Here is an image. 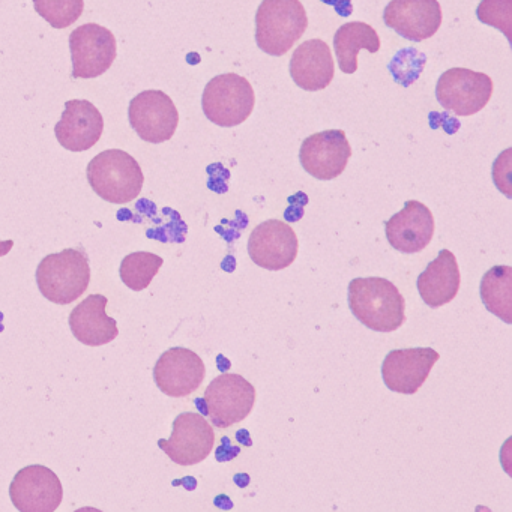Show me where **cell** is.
Returning a JSON list of instances; mask_svg holds the SVG:
<instances>
[{"mask_svg":"<svg viewBox=\"0 0 512 512\" xmlns=\"http://www.w3.org/2000/svg\"><path fill=\"white\" fill-rule=\"evenodd\" d=\"M353 316L371 331L394 332L406 320V304L395 284L385 278H355L349 284Z\"/></svg>","mask_w":512,"mask_h":512,"instance_id":"obj_1","label":"cell"},{"mask_svg":"<svg viewBox=\"0 0 512 512\" xmlns=\"http://www.w3.org/2000/svg\"><path fill=\"white\" fill-rule=\"evenodd\" d=\"M307 28V11L299 0H263L256 14V43L266 55L280 58Z\"/></svg>","mask_w":512,"mask_h":512,"instance_id":"obj_2","label":"cell"},{"mask_svg":"<svg viewBox=\"0 0 512 512\" xmlns=\"http://www.w3.org/2000/svg\"><path fill=\"white\" fill-rule=\"evenodd\" d=\"M37 284L44 298L68 305L85 295L91 283V266L85 251L67 248L50 254L37 268Z\"/></svg>","mask_w":512,"mask_h":512,"instance_id":"obj_3","label":"cell"},{"mask_svg":"<svg viewBox=\"0 0 512 512\" xmlns=\"http://www.w3.org/2000/svg\"><path fill=\"white\" fill-rule=\"evenodd\" d=\"M92 190L109 203L124 205L133 202L142 193V167L136 158L121 149L101 152L86 169Z\"/></svg>","mask_w":512,"mask_h":512,"instance_id":"obj_4","label":"cell"},{"mask_svg":"<svg viewBox=\"0 0 512 512\" xmlns=\"http://www.w3.org/2000/svg\"><path fill=\"white\" fill-rule=\"evenodd\" d=\"M254 104L253 86L238 74L214 77L203 92V112L218 127L232 128L244 124L253 113Z\"/></svg>","mask_w":512,"mask_h":512,"instance_id":"obj_5","label":"cell"},{"mask_svg":"<svg viewBox=\"0 0 512 512\" xmlns=\"http://www.w3.org/2000/svg\"><path fill=\"white\" fill-rule=\"evenodd\" d=\"M493 89V80L487 74L452 68L437 80L436 98L448 112L457 116H472L487 106Z\"/></svg>","mask_w":512,"mask_h":512,"instance_id":"obj_6","label":"cell"},{"mask_svg":"<svg viewBox=\"0 0 512 512\" xmlns=\"http://www.w3.org/2000/svg\"><path fill=\"white\" fill-rule=\"evenodd\" d=\"M74 79H97L110 70L118 49L109 29L97 23L80 26L70 35Z\"/></svg>","mask_w":512,"mask_h":512,"instance_id":"obj_7","label":"cell"},{"mask_svg":"<svg viewBox=\"0 0 512 512\" xmlns=\"http://www.w3.org/2000/svg\"><path fill=\"white\" fill-rule=\"evenodd\" d=\"M203 398L212 424L229 428L250 415L256 403V389L239 374H221L209 383Z\"/></svg>","mask_w":512,"mask_h":512,"instance_id":"obj_8","label":"cell"},{"mask_svg":"<svg viewBox=\"0 0 512 512\" xmlns=\"http://www.w3.org/2000/svg\"><path fill=\"white\" fill-rule=\"evenodd\" d=\"M215 445V431L200 413L176 416L170 439L158 440V446L179 466H194L209 457Z\"/></svg>","mask_w":512,"mask_h":512,"instance_id":"obj_9","label":"cell"},{"mask_svg":"<svg viewBox=\"0 0 512 512\" xmlns=\"http://www.w3.org/2000/svg\"><path fill=\"white\" fill-rule=\"evenodd\" d=\"M128 118L140 139L154 145L169 142L179 125L178 109L163 91H146L133 98Z\"/></svg>","mask_w":512,"mask_h":512,"instance_id":"obj_10","label":"cell"},{"mask_svg":"<svg viewBox=\"0 0 512 512\" xmlns=\"http://www.w3.org/2000/svg\"><path fill=\"white\" fill-rule=\"evenodd\" d=\"M10 497L20 512H55L64 499V488L53 470L32 464L14 476Z\"/></svg>","mask_w":512,"mask_h":512,"instance_id":"obj_11","label":"cell"},{"mask_svg":"<svg viewBox=\"0 0 512 512\" xmlns=\"http://www.w3.org/2000/svg\"><path fill=\"white\" fill-rule=\"evenodd\" d=\"M352 157V148L343 130H328L304 140L299 160L308 175L332 181L343 175Z\"/></svg>","mask_w":512,"mask_h":512,"instance_id":"obj_12","label":"cell"},{"mask_svg":"<svg viewBox=\"0 0 512 512\" xmlns=\"http://www.w3.org/2000/svg\"><path fill=\"white\" fill-rule=\"evenodd\" d=\"M298 251V236L284 221H265L248 238V254L251 260L268 271L289 268L298 257Z\"/></svg>","mask_w":512,"mask_h":512,"instance_id":"obj_13","label":"cell"},{"mask_svg":"<svg viewBox=\"0 0 512 512\" xmlns=\"http://www.w3.org/2000/svg\"><path fill=\"white\" fill-rule=\"evenodd\" d=\"M206 368L202 358L193 350L173 347L158 359L154 380L161 392L173 398L188 397L205 380Z\"/></svg>","mask_w":512,"mask_h":512,"instance_id":"obj_14","label":"cell"},{"mask_svg":"<svg viewBox=\"0 0 512 512\" xmlns=\"http://www.w3.org/2000/svg\"><path fill=\"white\" fill-rule=\"evenodd\" d=\"M439 358V353L431 347L392 350L382 364L383 382L392 392L416 394Z\"/></svg>","mask_w":512,"mask_h":512,"instance_id":"obj_15","label":"cell"},{"mask_svg":"<svg viewBox=\"0 0 512 512\" xmlns=\"http://www.w3.org/2000/svg\"><path fill=\"white\" fill-rule=\"evenodd\" d=\"M442 20V8L437 0H392L383 13L388 28L415 43L433 38Z\"/></svg>","mask_w":512,"mask_h":512,"instance_id":"obj_16","label":"cell"},{"mask_svg":"<svg viewBox=\"0 0 512 512\" xmlns=\"http://www.w3.org/2000/svg\"><path fill=\"white\" fill-rule=\"evenodd\" d=\"M103 131V115L86 100L67 101L61 121L55 127L59 145L71 152H85L94 148L100 142Z\"/></svg>","mask_w":512,"mask_h":512,"instance_id":"obj_17","label":"cell"},{"mask_svg":"<svg viewBox=\"0 0 512 512\" xmlns=\"http://www.w3.org/2000/svg\"><path fill=\"white\" fill-rule=\"evenodd\" d=\"M386 238L400 253H421L434 236L433 212L418 200H409L398 214L386 221Z\"/></svg>","mask_w":512,"mask_h":512,"instance_id":"obj_18","label":"cell"},{"mask_svg":"<svg viewBox=\"0 0 512 512\" xmlns=\"http://www.w3.org/2000/svg\"><path fill=\"white\" fill-rule=\"evenodd\" d=\"M290 76L298 88L308 92L323 91L335 76L331 49L322 40L302 43L290 59Z\"/></svg>","mask_w":512,"mask_h":512,"instance_id":"obj_19","label":"cell"},{"mask_svg":"<svg viewBox=\"0 0 512 512\" xmlns=\"http://www.w3.org/2000/svg\"><path fill=\"white\" fill-rule=\"evenodd\" d=\"M107 304L106 296L91 295L71 311L70 328L76 340L86 346L98 347L118 337V322L107 316Z\"/></svg>","mask_w":512,"mask_h":512,"instance_id":"obj_20","label":"cell"},{"mask_svg":"<svg viewBox=\"0 0 512 512\" xmlns=\"http://www.w3.org/2000/svg\"><path fill=\"white\" fill-rule=\"evenodd\" d=\"M461 275L457 259L449 250H442L439 256L425 268L416 281L422 301L430 308L449 304L460 290Z\"/></svg>","mask_w":512,"mask_h":512,"instance_id":"obj_21","label":"cell"},{"mask_svg":"<svg viewBox=\"0 0 512 512\" xmlns=\"http://www.w3.org/2000/svg\"><path fill=\"white\" fill-rule=\"evenodd\" d=\"M334 49L340 70L344 74H355L358 71V55L361 49L370 53L379 52L380 38L367 23H347L335 34Z\"/></svg>","mask_w":512,"mask_h":512,"instance_id":"obj_22","label":"cell"},{"mask_svg":"<svg viewBox=\"0 0 512 512\" xmlns=\"http://www.w3.org/2000/svg\"><path fill=\"white\" fill-rule=\"evenodd\" d=\"M485 308L505 323H512V268L493 266L481 281Z\"/></svg>","mask_w":512,"mask_h":512,"instance_id":"obj_23","label":"cell"},{"mask_svg":"<svg viewBox=\"0 0 512 512\" xmlns=\"http://www.w3.org/2000/svg\"><path fill=\"white\" fill-rule=\"evenodd\" d=\"M163 263L164 260L160 256L146 253V251L128 254L122 260L121 269H119L122 283L134 292H142L151 286L152 280L160 272Z\"/></svg>","mask_w":512,"mask_h":512,"instance_id":"obj_24","label":"cell"},{"mask_svg":"<svg viewBox=\"0 0 512 512\" xmlns=\"http://www.w3.org/2000/svg\"><path fill=\"white\" fill-rule=\"evenodd\" d=\"M38 16L43 17L52 28L67 29L82 17L85 10L83 0H32Z\"/></svg>","mask_w":512,"mask_h":512,"instance_id":"obj_25","label":"cell"},{"mask_svg":"<svg viewBox=\"0 0 512 512\" xmlns=\"http://www.w3.org/2000/svg\"><path fill=\"white\" fill-rule=\"evenodd\" d=\"M425 62H427V56L424 53L415 49H403L394 56L389 64V70L395 82L407 88L421 77Z\"/></svg>","mask_w":512,"mask_h":512,"instance_id":"obj_26","label":"cell"},{"mask_svg":"<svg viewBox=\"0 0 512 512\" xmlns=\"http://www.w3.org/2000/svg\"><path fill=\"white\" fill-rule=\"evenodd\" d=\"M479 22L499 29L506 40L512 41V0H482L476 8Z\"/></svg>","mask_w":512,"mask_h":512,"instance_id":"obj_27","label":"cell"},{"mask_svg":"<svg viewBox=\"0 0 512 512\" xmlns=\"http://www.w3.org/2000/svg\"><path fill=\"white\" fill-rule=\"evenodd\" d=\"M511 151H505L494 164V182L497 188L506 194V197H511V161H509Z\"/></svg>","mask_w":512,"mask_h":512,"instance_id":"obj_28","label":"cell"},{"mask_svg":"<svg viewBox=\"0 0 512 512\" xmlns=\"http://www.w3.org/2000/svg\"><path fill=\"white\" fill-rule=\"evenodd\" d=\"M239 452H241L239 446H233L232 443H230L229 437H223V443H221L220 448L217 449V460H233V458L238 457Z\"/></svg>","mask_w":512,"mask_h":512,"instance_id":"obj_29","label":"cell"},{"mask_svg":"<svg viewBox=\"0 0 512 512\" xmlns=\"http://www.w3.org/2000/svg\"><path fill=\"white\" fill-rule=\"evenodd\" d=\"M236 439H238L239 442L242 443V445H245V446L253 445V442H251L250 433H248L247 430L238 431V433H236Z\"/></svg>","mask_w":512,"mask_h":512,"instance_id":"obj_30","label":"cell"},{"mask_svg":"<svg viewBox=\"0 0 512 512\" xmlns=\"http://www.w3.org/2000/svg\"><path fill=\"white\" fill-rule=\"evenodd\" d=\"M14 241L8 239V241H0V257L7 256L11 250H13Z\"/></svg>","mask_w":512,"mask_h":512,"instance_id":"obj_31","label":"cell"},{"mask_svg":"<svg viewBox=\"0 0 512 512\" xmlns=\"http://www.w3.org/2000/svg\"><path fill=\"white\" fill-rule=\"evenodd\" d=\"M235 482L241 488L247 487V485L250 484V476H248L247 473H238V475L235 476Z\"/></svg>","mask_w":512,"mask_h":512,"instance_id":"obj_32","label":"cell"},{"mask_svg":"<svg viewBox=\"0 0 512 512\" xmlns=\"http://www.w3.org/2000/svg\"><path fill=\"white\" fill-rule=\"evenodd\" d=\"M197 407H199L200 415L208 416V407H206L205 398H197Z\"/></svg>","mask_w":512,"mask_h":512,"instance_id":"obj_33","label":"cell"}]
</instances>
